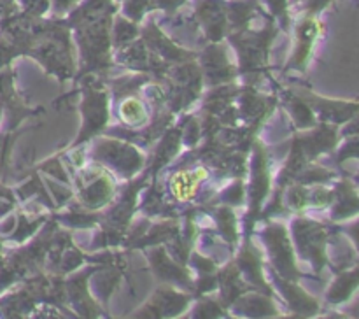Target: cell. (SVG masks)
<instances>
[{"instance_id": "1", "label": "cell", "mask_w": 359, "mask_h": 319, "mask_svg": "<svg viewBox=\"0 0 359 319\" xmlns=\"http://www.w3.org/2000/svg\"><path fill=\"white\" fill-rule=\"evenodd\" d=\"M203 177V170H198V174H189V172H182V174H177L172 181V186H174V193L179 196V198H189L195 193L196 184L200 182V179Z\"/></svg>"}]
</instances>
